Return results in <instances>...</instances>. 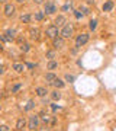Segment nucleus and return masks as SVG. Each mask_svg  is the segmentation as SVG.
I'll return each instance as SVG.
<instances>
[{"instance_id": "1", "label": "nucleus", "mask_w": 116, "mask_h": 131, "mask_svg": "<svg viewBox=\"0 0 116 131\" xmlns=\"http://www.w3.org/2000/svg\"><path fill=\"white\" fill-rule=\"evenodd\" d=\"M60 35H61L62 38H71L73 35H74V26L67 22V24H65V26H62Z\"/></svg>"}, {"instance_id": "2", "label": "nucleus", "mask_w": 116, "mask_h": 131, "mask_svg": "<svg viewBox=\"0 0 116 131\" xmlns=\"http://www.w3.org/2000/svg\"><path fill=\"white\" fill-rule=\"evenodd\" d=\"M88 39H90L88 34H80V35H77V38H75V47L80 48V47H83V45H86L88 42Z\"/></svg>"}, {"instance_id": "3", "label": "nucleus", "mask_w": 116, "mask_h": 131, "mask_svg": "<svg viewBox=\"0 0 116 131\" xmlns=\"http://www.w3.org/2000/svg\"><path fill=\"white\" fill-rule=\"evenodd\" d=\"M45 34H46V37H49V38H52V39H54V38L58 37L61 32H60V29H58V26H57V25H49V26L46 28Z\"/></svg>"}, {"instance_id": "4", "label": "nucleus", "mask_w": 116, "mask_h": 131, "mask_svg": "<svg viewBox=\"0 0 116 131\" xmlns=\"http://www.w3.org/2000/svg\"><path fill=\"white\" fill-rule=\"evenodd\" d=\"M28 128H29V130H36V128H39V117H38V115H32V117H29Z\"/></svg>"}, {"instance_id": "5", "label": "nucleus", "mask_w": 116, "mask_h": 131, "mask_svg": "<svg viewBox=\"0 0 116 131\" xmlns=\"http://www.w3.org/2000/svg\"><path fill=\"white\" fill-rule=\"evenodd\" d=\"M65 38L62 37H55L54 39H52V45H54V48L55 50H62L65 45V41H64Z\"/></svg>"}, {"instance_id": "6", "label": "nucleus", "mask_w": 116, "mask_h": 131, "mask_svg": "<svg viewBox=\"0 0 116 131\" xmlns=\"http://www.w3.org/2000/svg\"><path fill=\"white\" fill-rule=\"evenodd\" d=\"M5 16H7V18H12L15 15V12H16V7H15L13 5H10V3H6V6H5Z\"/></svg>"}, {"instance_id": "7", "label": "nucleus", "mask_w": 116, "mask_h": 131, "mask_svg": "<svg viewBox=\"0 0 116 131\" xmlns=\"http://www.w3.org/2000/svg\"><path fill=\"white\" fill-rule=\"evenodd\" d=\"M29 37L32 38L33 41H38V39L41 38V31H39V28H31L29 29Z\"/></svg>"}, {"instance_id": "8", "label": "nucleus", "mask_w": 116, "mask_h": 131, "mask_svg": "<svg viewBox=\"0 0 116 131\" xmlns=\"http://www.w3.org/2000/svg\"><path fill=\"white\" fill-rule=\"evenodd\" d=\"M57 12V6L52 3V2H46L45 3V13L46 15H52Z\"/></svg>"}, {"instance_id": "9", "label": "nucleus", "mask_w": 116, "mask_h": 131, "mask_svg": "<svg viewBox=\"0 0 116 131\" xmlns=\"http://www.w3.org/2000/svg\"><path fill=\"white\" fill-rule=\"evenodd\" d=\"M65 24H67V19H65L64 15H58L55 18V22H54V25H57L58 28L60 26H65Z\"/></svg>"}, {"instance_id": "10", "label": "nucleus", "mask_w": 116, "mask_h": 131, "mask_svg": "<svg viewBox=\"0 0 116 131\" xmlns=\"http://www.w3.org/2000/svg\"><path fill=\"white\" fill-rule=\"evenodd\" d=\"M73 6H74L73 0H67L64 5L61 6V12H65V13H67V12H71V10H73Z\"/></svg>"}, {"instance_id": "11", "label": "nucleus", "mask_w": 116, "mask_h": 131, "mask_svg": "<svg viewBox=\"0 0 116 131\" xmlns=\"http://www.w3.org/2000/svg\"><path fill=\"white\" fill-rule=\"evenodd\" d=\"M26 124H28V122H26V119H25V118H19L18 121H16V130H19V131H22L23 128H25V127H26Z\"/></svg>"}, {"instance_id": "12", "label": "nucleus", "mask_w": 116, "mask_h": 131, "mask_svg": "<svg viewBox=\"0 0 116 131\" xmlns=\"http://www.w3.org/2000/svg\"><path fill=\"white\" fill-rule=\"evenodd\" d=\"M35 93H36L39 98H45L46 93H49V92L46 90V88H42V86H39V88H36V89H35Z\"/></svg>"}, {"instance_id": "13", "label": "nucleus", "mask_w": 116, "mask_h": 131, "mask_svg": "<svg viewBox=\"0 0 116 131\" xmlns=\"http://www.w3.org/2000/svg\"><path fill=\"white\" fill-rule=\"evenodd\" d=\"M113 6H115V3H113L112 0L105 2V3H103V12H112V10H113Z\"/></svg>"}, {"instance_id": "14", "label": "nucleus", "mask_w": 116, "mask_h": 131, "mask_svg": "<svg viewBox=\"0 0 116 131\" xmlns=\"http://www.w3.org/2000/svg\"><path fill=\"white\" fill-rule=\"evenodd\" d=\"M5 35L7 37V39H9V41H13L15 38H16V31H15V29H7Z\"/></svg>"}, {"instance_id": "15", "label": "nucleus", "mask_w": 116, "mask_h": 131, "mask_svg": "<svg viewBox=\"0 0 116 131\" xmlns=\"http://www.w3.org/2000/svg\"><path fill=\"white\" fill-rule=\"evenodd\" d=\"M13 70L16 71V73H23V70H25V64H22V63H15L13 64Z\"/></svg>"}, {"instance_id": "16", "label": "nucleus", "mask_w": 116, "mask_h": 131, "mask_svg": "<svg viewBox=\"0 0 116 131\" xmlns=\"http://www.w3.org/2000/svg\"><path fill=\"white\" fill-rule=\"evenodd\" d=\"M52 84L55 86L57 89H62V88L65 86V82H64V80H61V79H58V77H57V79L54 80V83H52Z\"/></svg>"}, {"instance_id": "17", "label": "nucleus", "mask_w": 116, "mask_h": 131, "mask_svg": "<svg viewBox=\"0 0 116 131\" xmlns=\"http://www.w3.org/2000/svg\"><path fill=\"white\" fill-rule=\"evenodd\" d=\"M55 79H57V76L54 74V73H46V74H45V80L48 82V83H51V84H52Z\"/></svg>"}, {"instance_id": "18", "label": "nucleus", "mask_w": 116, "mask_h": 131, "mask_svg": "<svg viewBox=\"0 0 116 131\" xmlns=\"http://www.w3.org/2000/svg\"><path fill=\"white\" fill-rule=\"evenodd\" d=\"M20 20H22L23 24H29L31 20H32V16L29 13H25V15H20Z\"/></svg>"}, {"instance_id": "19", "label": "nucleus", "mask_w": 116, "mask_h": 131, "mask_svg": "<svg viewBox=\"0 0 116 131\" xmlns=\"http://www.w3.org/2000/svg\"><path fill=\"white\" fill-rule=\"evenodd\" d=\"M51 99L52 101H60L61 99V92L60 90H54V92H51Z\"/></svg>"}, {"instance_id": "20", "label": "nucleus", "mask_w": 116, "mask_h": 131, "mask_svg": "<svg viewBox=\"0 0 116 131\" xmlns=\"http://www.w3.org/2000/svg\"><path fill=\"white\" fill-rule=\"evenodd\" d=\"M55 69H58V63L54 60H49V63H48V70H55Z\"/></svg>"}, {"instance_id": "21", "label": "nucleus", "mask_w": 116, "mask_h": 131, "mask_svg": "<svg viewBox=\"0 0 116 131\" xmlns=\"http://www.w3.org/2000/svg\"><path fill=\"white\" fill-rule=\"evenodd\" d=\"M88 28H90V31H94V29L97 28V20H96V19H92V20L88 22Z\"/></svg>"}, {"instance_id": "22", "label": "nucleus", "mask_w": 116, "mask_h": 131, "mask_svg": "<svg viewBox=\"0 0 116 131\" xmlns=\"http://www.w3.org/2000/svg\"><path fill=\"white\" fill-rule=\"evenodd\" d=\"M29 50H31V45H29V44H26V42L20 44V51L22 52H28Z\"/></svg>"}, {"instance_id": "23", "label": "nucleus", "mask_w": 116, "mask_h": 131, "mask_svg": "<svg viewBox=\"0 0 116 131\" xmlns=\"http://www.w3.org/2000/svg\"><path fill=\"white\" fill-rule=\"evenodd\" d=\"M55 54H57V52L54 51V50L46 51V58H48V60H54V58H55Z\"/></svg>"}, {"instance_id": "24", "label": "nucleus", "mask_w": 116, "mask_h": 131, "mask_svg": "<svg viewBox=\"0 0 116 131\" xmlns=\"http://www.w3.org/2000/svg\"><path fill=\"white\" fill-rule=\"evenodd\" d=\"M41 119H42V121H44V122H49V121H51V117H49L48 114L42 112V114H41Z\"/></svg>"}, {"instance_id": "25", "label": "nucleus", "mask_w": 116, "mask_h": 131, "mask_svg": "<svg viewBox=\"0 0 116 131\" xmlns=\"http://www.w3.org/2000/svg\"><path fill=\"white\" fill-rule=\"evenodd\" d=\"M80 12H83V15H90V9L87 6H80Z\"/></svg>"}, {"instance_id": "26", "label": "nucleus", "mask_w": 116, "mask_h": 131, "mask_svg": "<svg viewBox=\"0 0 116 131\" xmlns=\"http://www.w3.org/2000/svg\"><path fill=\"white\" fill-rule=\"evenodd\" d=\"M75 80V77L73 74H65V82H68V83H73Z\"/></svg>"}, {"instance_id": "27", "label": "nucleus", "mask_w": 116, "mask_h": 131, "mask_svg": "<svg viewBox=\"0 0 116 131\" xmlns=\"http://www.w3.org/2000/svg\"><path fill=\"white\" fill-rule=\"evenodd\" d=\"M44 13H45V12H36V13H35V19H36V20H42V19H44Z\"/></svg>"}, {"instance_id": "28", "label": "nucleus", "mask_w": 116, "mask_h": 131, "mask_svg": "<svg viewBox=\"0 0 116 131\" xmlns=\"http://www.w3.org/2000/svg\"><path fill=\"white\" fill-rule=\"evenodd\" d=\"M33 106H35V103H33V101H29V102H28V105H26V108H25V109H26V111H31V109H32Z\"/></svg>"}, {"instance_id": "29", "label": "nucleus", "mask_w": 116, "mask_h": 131, "mask_svg": "<svg viewBox=\"0 0 116 131\" xmlns=\"http://www.w3.org/2000/svg\"><path fill=\"white\" fill-rule=\"evenodd\" d=\"M20 88H22V84H20V83H18V84H15L13 88H12V93H15V92H18V90L20 89Z\"/></svg>"}, {"instance_id": "30", "label": "nucleus", "mask_w": 116, "mask_h": 131, "mask_svg": "<svg viewBox=\"0 0 116 131\" xmlns=\"http://www.w3.org/2000/svg\"><path fill=\"white\" fill-rule=\"evenodd\" d=\"M74 15H75V18H77V19H81V18L84 16L81 12H77V10H74Z\"/></svg>"}, {"instance_id": "31", "label": "nucleus", "mask_w": 116, "mask_h": 131, "mask_svg": "<svg viewBox=\"0 0 116 131\" xmlns=\"http://www.w3.org/2000/svg\"><path fill=\"white\" fill-rule=\"evenodd\" d=\"M38 131H49V127H48V125L39 127V128H38Z\"/></svg>"}, {"instance_id": "32", "label": "nucleus", "mask_w": 116, "mask_h": 131, "mask_svg": "<svg viewBox=\"0 0 116 131\" xmlns=\"http://www.w3.org/2000/svg\"><path fill=\"white\" fill-rule=\"evenodd\" d=\"M51 108H52V111H58V109H60V106H58L57 103H52V105H51Z\"/></svg>"}, {"instance_id": "33", "label": "nucleus", "mask_w": 116, "mask_h": 131, "mask_svg": "<svg viewBox=\"0 0 116 131\" xmlns=\"http://www.w3.org/2000/svg\"><path fill=\"white\" fill-rule=\"evenodd\" d=\"M0 131H9V127L7 125H0Z\"/></svg>"}, {"instance_id": "34", "label": "nucleus", "mask_w": 116, "mask_h": 131, "mask_svg": "<svg viewBox=\"0 0 116 131\" xmlns=\"http://www.w3.org/2000/svg\"><path fill=\"white\" fill-rule=\"evenodd\" d=\"M86 3H87V5H94L96 0H86Z\"/></svg>"}, {"instance_id": "35", "label": "nucleus", "mask_w": 116, "mask_h": 131, "mask_svg": "<svg viewBox=\"0 0 116 131\" xmlns=\"http://www.w3.org/2000/svg\"><path fill=\"white\" fill-rule=\"evenodd\" d=\"M33 3H36V5H42V3H44V0H33Z\"/></svg>"}, {"instance_id": "36", "label": "nucleus", "mask_w": 116, "mask_h": 131, "mask_svg": "<svg viewBox=\"0 0 116 131\" xmlns=\"http://www.w3.org/2000/svg\"><path fill=\"white\" fill-rule=\"evenodd\" d=\"M3 73H5V69H3V66H0V76L3 74Z\"/></svg>"}, {"instance_id": "37", "label": "nucleus", "mask_w": 116, "mask_h": 131, "mask_svg": "<svg viewBox=\"0 0 116 131\" xmlns=\"http://www.w3.org/2000/svg\"><path fill=\"white\" fill-rule=\"evenodd\" d=\"M26 66H28L29 69H33V67H35V66H33V64H31V63H28V64H26Z\"/></svg>"}, {"instance_id": "38", "label": "nucleus", "mask_w": 116, "mask_h": 131, "mask_svg": "<svg viewBox=\"0 0 116 131\" xmlns=\"http://www.w3.org/2000/svg\"><path fill=\"white\" fill-rule=\"evenodd\" d=\"M18 3H23V2H26V0H16Z\"/></svg>"}, {"instance_id": "39", "label": "nucleus", "mask_w": 116, "mask_h": 131, "mask_svg": "<svg viewBox=\"0 0 116 131\" xmlns=\"http://www.w3.org/2000/svg\"><path fill=\"white\" fill-rule=\"evenodd\" d=\"M0 3H7V0H0Z\"/></svg>"}, {"instance_id": "40", "label": "nucleus", "mask_w": 116, "mask_h": 131, "mask_svg": "<svg viewBox=\"0 0 116 131\" xmlns=\"http://www.w3.org/2000/svg\"><path fill=\"white\" fill-rule=\"evenodd\" d=\"M0 51H3V45L2 44H0Z\"/></svg>"}, {"instance_id": "41", "label": "nucleus", "mask_w": 116, "mask_h": 131, "mask_svg": "<svg viewBox=\"0 0 116 131\" xmlns=\"http://www.w3.org/2000/svg\"><path fill=\"white\" fill-rule=\"evenodd\" d=\"M16 131H19V130H16Z\"/></svg>"}, {"instance_id": "42", "label": "nucleus", "mask_w": 116, "mask_h": 131, "mask_svg": "<svg viewBox=\"0 0 116 131\" xmlns=\"http://www.w3.org/2000/svg\"><path fill=\"white\" fill-rule=\"evenodd\" d=\"M0 66H2V64H0Z\"/></svg>"}]
</instances>
